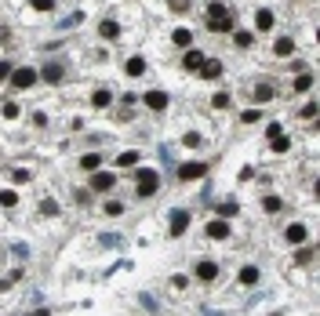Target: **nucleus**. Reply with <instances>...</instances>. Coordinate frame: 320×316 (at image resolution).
<instances>
[{
	"instance_id": "obj_3",
	"label": "nucleus",
	"mask_w": 320,
	"mask_h": 316,
	"mask_svg": "<svg viewBox=\"0 0 320 316\" xmlns=\"http://www.w3.org/2000/svg\"><path fill=\"white\" fill-rule=\"evenodd\" d=\"M36 76H40V73H36V69H29V66H26V69H11V84H15L18 91H26V88H33V84H36Z\"/></svg>"
},
{
	"instance_id": "obj_20",
	"label": "nucleus",
	"mask_w": 320,
	"mask_h": 316,
	"mask_svg": "<svg viewBox=\"0 0 320 316\" xmlns=\"http://www.w3.org/2000/svg\"><path fill=\"white\" fill-rule=\"evenodd\" d=\"M233 40H236V48H251V44H255V33H248V29H236V33H233Z\"/></svg>"
},
{
	"instance_id": "obj_24",
	"label": "nucleus",
	"mask_w": 320,
	"mask_h": 316,
	"mask_svg": "<svg viewBox=\"0 0 320 316\" xmlns=\"http://www.w3.org/2000/svg\"><path fill=\"white\" fill-rule=\"evenodd\" d=\"M15 204H18V193H15V189H4V193H0V207H8V211H11Z\"/></svg>"
},
{
	"instance_id": "obj_8",
	"label": "nucleus",
	"mask_w": 320,
	"mask_h": 316,
	"mask_svg": "<svg viewBox=\"0 0 320 316\" xmlns=\"http://www.w3.org/2000/svg\"><path fill=\"white\" fill-rule=\"evenodd\" d=\"M208 236H211V240H226V236H229V222H226V218L208 222Z\"/></svg>"
},
{
	"instance_id": "obj_23",
	"label": "nucleus",
	"mask_w": 320,
	"mask_h": 316,
	"mask_svg": "<svg viewBox=\"0 0 320 316\" xmlns=\"http://www.w3.org/2000/svg\"><path fill=\"white\" fill-rule=\"evenodd\" d=\"M171 40H175L178 48H189V44H193V33H189V29H175V33H171Z\"/></svg>"
},
{
	"instance_id": "obj_44",
	"label": "nucleus",
	"mask_w": 320,
	"mask_h": 316,
	"mask_svg": "<svg viewBox=\"0 0 320 316\" xmlns=\"http://www.w3.org/2000/svg\"><path fill=\"white\" fill-rule=\"evenodd\" d=\"M11 76V62H0V80H8Z\"/></svg>"
},
{
	"instance_id": "obj_37",
	"label": "nucleus",
	"mask_w": 320,
	"mask_h": 316,
	"mask_svg": "<svg viewBox=\"0 0 320 316\" xmlns=\"http://www.w3.org/2000/svg\"><path fill=\"white\" fill-rule=\"evenodd\" d=\"M288 145H291V142H288L284 135H280V138H273V153H288Z\"/></svg>"
},
{
	"instance_id": "obj_5",
	"label": "nucleus",
	"mask_w": 320,
	"mask_h": 316,
	"mask_svg": "<svg viewBox=\"0 0 320 316\" xmlns=\"http://www.w3.org/2000/svg\"><path fill=\"white\" fill-rule=\"evenodd\" d=\"M204 175H208V164H196V160H189V164H182V167H178V178H186V182L204 178Z\"/></svg>"
},
{
	"instance_id": "obj_40",
	"label": "nucleus",
	"mask_w": 320,
	"mask_h": 316,
	"mask_svg": "<svg viewBox=\"0 0 320 316\" xmlns=\"http://www.w3.org/2000/svg\"><path fill=\"white\" fill-rule=\"evenodd\" d=\"M18 113H22V109H18L15 102H8V106H4V116H8V120H15V116H18Z\"/></svg>"
},
{
	"instance_id": "obj_28",
	"label": "nucleus",
	"mask_w": 320,
	"mask_h": 316,
	"mask_svg": "<svg viewBox=\"0 0 320 316\" xmlns=\"http://www.w3.org/2000/svg\"><path fill=\"white\" fill-rule=\"evenodd\" d=\"M262 207H266L269 215H276L280 207H284V200H280V196H266V200H262Z\"/></svg>"
},
{
	"instance_id": "obj_25",
	"label": "nucleus",
	"mask_w": 320,
	"mask_h": 316,
	"mask_svg": "<svg viewBox=\"0 0 320 316\" xmlns=\"http://www.w3.org/2000/svg\"><path fill=\"white\" fill-rule=\"evenodd\" d=\"M316 80H313V73H298V80H295V91H309Z\"/></svg>"
},
{
	"instance_id": "obj_22",
	"label": "nucleus",
	"mask_w": 320,
	"mask_h": 316,
	"mask_svg": "<svg viewBox=\"0 0 320 316\" xmlns=\"http://www.w3.org/2000/svg\"><path fill=\"white\" fill-rule=\"evenodd\" d=\"M236 211H240V204H236V200H222V204H218V218H233Z\"/></svg>"
},
{
	"instance_id": "obj_32",
	"label": "nucleus",
	"mask_w": 320,
	"mask_h": 316,
	"mask_svg": "<svg viewBox=\"0 0 320 316\" xmlns=\"http://www.w3.org/2000/svg\"><path fill=\"white\" fill-rule=\"evenodd\" d=\"M316 113H320V109H316V102H306V109H302L298 116H302V120H316Z\"/></svg>"
},
{
	"instance_id": "obj_29",
	"label": "nucleus",
	"mask_w": 320,
	"mask_h": 316,
	"mask_svg": "<svg viewBox=\"0 0 320 316\" xmlns=\"http://www.w3.org/2000/svg\"><path fill=\"white\" fill-rule=\"evenodd\" d=\"M182 145H189V149H200V145H204V138H200L196 131H189V135L182 138Z\"/></svg>"
},
{
	"instance_id": "obj_34",
	"label": "nucleus",
	"mask_w": 320,
	"mask_h": 316,
	"mask_svg": "<svg viewBox=\"0 0 320 316\" xmlns=\"http://www.w3.org/2000/svg\"><path fill=\"white\" fill-rule=\"evenodd\" d=\"M280 135H284V128H280V124H276V120H273V124H269V128H266V138H269V142H273V138H280Z\"/></svg>"
},
{
	"instance_id": "obj_13",
	"label": "nucleus",
	"mask_w": 320,
	"mask_h": 316,
	"mask_svg": "<svg viewBox=\"0 0 320 316\" xmlns=\"http://www.w3.org/2000/svg\"><path fill=\"white\" fill-rule=\"evenodd\" d=\"M306 225L302 222H295V225H288V244H306Z\"/></svg>"
},
{
	"instance_id": "obj_17",
	"label": "nucleus",
	"mask_w": 320,
	"mask_h": 316,
	"mask_svg": "<svg viewBox=\"0 0 320 316\" xmlns=\"http://www.w3.org/2000/svg\"><path fill=\"white\" fill-rule=\"evenodd\" d=\"M98 33H102V36H106V40H116V36H120V26H116V22H113V18H106V22H102V26H98Z\"/></svg>"
},
{
	"instance_id": "obj_41",
	"label": "nucleus",
	"mask_w": 320,
	"mask_h": 316,
	"mask_svg": "<svg viewBox=\"0 0 320 316\" xmlns=\"http://www.w3.org/2000/svg\"><path fill=\"white\" fill-rule=\"evenodd\" d=\"M120 211H124V204H116V200L106 204V215H120Z\"/></svg>"
},
{
	"instance_id": "obj_27",
	"label": "nucleus",
	"mask_w": 320,
	"mask_h": 316,
	"mask_svg": "<svg viewBox=\"0 0 320 316\" xmlns=\"http://www.w3.org/2000/svg\"><path fill=\"white\" fill-rule=\"evenodd\" d=\"M273 95H276V91H273L269 84H258V88H255V102H269Z\"/></svg>"
},
{
	"instance_id": "obj_12",
	"label": "nucleus",
	"mask_w": 320,
	"mask_h": 316,
	"mask_svg": "<svg viewBox=\"0 0 320 316\" xmlns=\"http://www.w3.org/2000/svg\"><path fill=\"white\" fill-rule=\"evenodd\" d=\"M255 26H258V33H269V29H273V11H269V8L255 11Z\"/></svg>"
},
{
	"instance_id": "obj_43",
	"label": "nucleus",
	"mask_w": 320,
	"mask_h": 316,
	"mask_svg": "<svg viewBox=\"0 0 320 316\" xmlns=\"http://www.w3.org/2000/svg\"><path fill=\"white\" fill-rule=\"evenodd\" d=\"M186 284H189V280H186V276H171V287H175V291H182Z\"/></svg>"
},
{
	"instance_id": "obj_14",
	"label": "nucleus",
	"mask_w": 320,
	"mask_h": 316,
	"mask_svg": "<svg viewBox=\"0 0 320 316\" xmlns=\"http://www.w3.org/2000/svg\"><path fill=\"white\" fill-rule=\"evenodd\" d=\"M273 51H276L280 58H288V55H295V40H291V36H280V40L273 44Z\"/></svg>"
},
{
	"instance_id": "obj_33",
	"label": "nucleus",
	"mask_w": 320,
	"mask_h": 316,
	"mask_svg": "<svg viewBox=\"0 0 320 316\" xmlns=\"http://www.w3.org/2000/svg\"><path fill=\"white\" fill-rule=\"evenodd\" d=\"M36 11H55V0H29Z\"/></svg>"
},
{
	"instance_id": "obj_15",
	"label": "nucleus",
	"mask_w": 320,
	"mask_h": 316,
	"mask_svg": "<svg viewBox=\"0 0 320 316\" xmlns=\"http://www.w3.org/2000/svg\"><path fill=\"white\" fill-rule=\"evenodd\" d=\"M124 69H128V76H142V73H146V58H142V55H131Z\"/></svg>"
},
{
	"instance_id": "obj_42",
	"label": "nucleus",
	"mask_w": 320,
	"mask_h": 316,
	"mask_svg": "<svg viewBox=\"0 0 320 316\" xmlns=\"http://www.w3.org/2000/svg\"><path fill=\"white\" fill-rule=\"evenodd\" d=\"M33 124L36 128H48V113H33Z\"/></svg>"
},
{
	"instance_id": "obj_19",
	"label": "nucleus",
	"mask_w": 320,
	"mask_h": 316,
	"mask_svg": "<svg viewBox=\"0 0 320 316\" xmlns=\"http://www.w3.org/2000/svg\"><path fill=\"white\" fill-rule=\"evenodd\" d=\"M109 102H113V95H109V91H106V88H98V91H95V95H91V106H95V109H106V106H109Z\"/></svg>"
},
{
	"instance_id": "obj_10",
	"label": "nucleus",
	"mask_w": 320,
	"mask_h": 316,
	"mask_svg": "<svg viewBox=\"0 0 320 316\" xmlns=\"http://www.w3.org/2000/svg\"><path fill=\"white\" fill-rule=\"evenodd\" d=\"M215 276H218V265L215 262H196V280H215Z\"/></svg>"
},
{
	"instance_id": "obj_7",
	"label": "nucleus",
	"mask_w": 320,
	"mask_h": 316,
	"mask_svg": "<svg viewBox=\"0 0 320 316\" xmlns=\"http://www.w3.org/2000/svg\"><path fill=\"white\" fill-rule=\"evenodd\" d=\"M200 76H204V80H218V76H222V62H218V58H204Z\"/></svg>"
},
{
	"instance_id": "obj_4",
	"label": "nucleus",
	"mask_w": 320,
	"mask_h": 316,
	"mask_svg": "<svg viewBox=\"0 0 320 316\" xmlns=\"http://www.w3.org/2000/svg\"><path fill=\"white\" fill-rule=\"evenodd\" d=\"M142 102H146V109H153V113H164L171 98H168L164 91H146V98H142Z\"/></svg>"
},
{
	"instance_id": "obj_39",
	"label": "nucleus",
	"mask_w": 320,
	"mask_h": 316,
	"mask_svg": "<svg viewBox=\"0 0 320 316\" xmlns=\"http://www.w3.org/2000/svg\"><path fill=\"white\" fill-rule=\"evenodd\" d=\"M240 120H244V124H255V120H258V109H244V113H240Z\"/></svg>"
},
{
	"instance_id": "obj_35",
	"label": "nucleus",
	"mask_w": 320,
	"mask_h": 316,
	"mask_svg": "<svg viewBox=\"0 0 320 316\" xmlns=\"http://www.w3.org/2000/svg\"><path fill=\"white\" fill-rule=\"evenodd\" d=\"M211 106H215V109H226V106H229V95H226V91H218V95L211 98Z\"/></svg>"
},
{
	"instance_id": "obj_1",
	"label": "nucleus",
	"mask_w": 320,
	"mask_h": 316,
	"mask_svg": "<svg viewBox=\"0 0 320 316\" xmlns=\"http://www.w3.org/2000/svg\"><path fill=\"white\" fill-rule=\"evenodd\" d=\"M208 29L211 33H229L233 29V11L222 4V0H211L208 4Z\"/></svg>"
},
{
	"instance_id": "obj_2",
	"label": "nucleus",
	"mask_w": 320,
	"mask_h": 316,
	"mask_svg": "<svg viewBox=\"0 0 320 316\" xmlns=\"http://www.w3.org/2000/svg\"><path fill=\"white\" fill-rule=\"evenodd\" d=\"M135 189H138V196H153V193L160 189V178H156V171L142 167V171H138V182H135Z\"/></svg>"
},
{
	"instance_id": "obj_36",
	"label": "nucleus",
	"mask_w": 320,
	"mask_h": 316,
	"mask_svg": "<svg viewBox=\"0 0 320 316\" xmlns=\"http://www.w3.org/2000/svg\"><path fill=\"white\" fill-rule=\"evenodd\" d=\"M11 182H15V185H22V182H29V171H22V167H15V171H11Z\"/></svg>"
},
{
	"instance_id": "obj_38",
	"label": "nucleus",
	"mask_w": 320,
	"mask_h": 316,
	"mask_svg": "<svg viewBox=\"0 0 320 316\" xmlns=\"http://www.w3.org/2000/svg\"><path fill=\"white\" fill-rule=\"evenodd\" d=\"M40 215H58V204L55 200H44V204H40Z\"/></svg>"
},
{
	"instance_id": "obj_18",
	"label": "nucleus",
	"mask_w": 320,
	"mask_h": 316,
	"mask_svg": "<svg viewBox=\"0 0 320 316\" xmlns=\"http://www.w3.org/2000/svg\"><path fill=\"white\" fill-rule=\"evenodd\" d=\"M182 66H186V69H200V66H204V55L189 48V51H186V58H182Z\"/></svg>"
},
{
	"instance_id": "obj_31",
	"label": "nucleus",
	"mask_w": 320,
	"mask_h": 316,
	"mask_svg": "<svg viewBox=\"0 0 320 316\" xmlns=\"http://www.w3.org/2000/svg\"><path fill=\"white\" fill-rule=\"evenodd\" d=\"M168 8H171L175 15H186V11H189V0H168Z\"/></svg>"
},
{
	"instance_id": "obj_11",
	"label": "nucleus",
	"mask_w": 320,
	"mask_h": 316,
	"mask_svg": "<svg viewBox=\"0 0 320 316\" xmlns=\"http://www.w3.org/2000/svg\"><path fill=\"white\" fill-rule=\"evenodd\" d=\"M40 76H44V80H48V84H58V80H62V76H66V69H62L58 62H48V66H44V73H40Z\"/></svg>"
},
{
	"instance_id": "obj_30",
	"label": "nucleus",
	"mask_w": 320,
	"mask_h": 316,
	"mask_svg": "<svg viewBox=\"0 0 320 316\" xmlns=\"http://www.w3.org/2000/svg\"><path fill=\"white\" fill-rule=\"evenodd\" d=\"M313 255H316L313 247H298V255H295V262H298V265H306V262H313Z\"/></svg>"
},
{
	"instance_id": "obj_6",
	"label": "nucleus",
	"mask_w": 320,
	"mask_h": 316,
	"mask_svg": "<svg viewBox=\"0 0 320 316\" xmlns=\"http://www.w3.org/2000/svg\"><path fill=\"white\" fill-rule=\"evenodd\" d=\"M113 182H116V175H113V171H95V175H91V189H95V193L113 189Z\"/></svg>"
},
{
	"instance_id": "obj_26",
	"label": "nucleus",
	"mask_w": 320,
	"mask_h": 316,
	"mask_svg": "<svg viewBox=\"0 0 320 316\" xmlns=\"http://www.w3.org/2000/svg\"><path fill=\"white\" fill-rule=\"evenodd\" d=\"M98 164H102V156H98V153H88L84 160H80V167H84V171H95Z\"/></svg>"
},
{
	"instance_id": "obj_16",
	"label": "nucleus",
	"mask_w": 320,
	"mask_h": 316,
	"mask_svg": "<svg viewBox=\"0 0 320 316\" xmlns=\"http://www.w3.org/2000/svg\"><path fill=\"white\" fill-rule=\"evenodd\" d=\"M240 284H244V287H255V284H258V269H255V265H244V269H240Z\"/></svg>"
},
{
	"instance_id": "obj_9",
	"label": "nucleus",
	"mask_w": 320,
	"mask_h": 316,
	"mask_svg": "<svg viewBox=\"0 0 320 316\" xmlns=\"http://www.w3.org/2000/svg\"><path fill=\"white\" fill-rule=\"evenodd\" d=\"M189 225V211H171V236H182Z\"/></svg>"
},
{
	"instance_id": "obj_45",
	"label": "nucleus",
	"mask_w": 320,
	"mask_h": 316,
	"mask_svg": "<svg viewBox=\"0 0 320 316\" xmlns=\"http://www.w3.org/2000/svg\"><path fill=\"white\" fill-rule=\"evenodd\" d=\"M0 40H4V33H0Z\"/></svg>"
},
{
	"instance_id": "obj_21",
	"label": "nucleus",
	"mask_w": 320,
	"mask_h": 316,
	"mask_svg": "<svg viewBox=\"0 0 320 316\" xmlns=\"http://www.w3.org/2000/svg\"><path fill=\"white\" fill-rule=\"evenodd\" d=\"M135 164H138V153L135 149H128V153L116 156V167H135Z\"/></svg>"
}]
</instances>
